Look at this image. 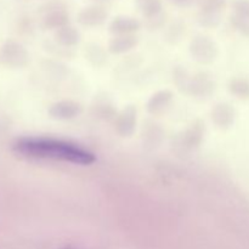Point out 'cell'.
Masks as SVG:
<instances>
[{"label":"cell","mask_w":249,"mask_h":249,"mask_svg":"<svg viewBox=\"0 0 249 249\" xmlns=\"http://www.w3.org/2000/svg\"><path fill=\"white\" fill-rule=\"evenodd\" d=\"M15 148L27 157L63 160L79 165H90L95 162V156L85 148L51 138L22 139Z\"/></svg>","instance_id":"6da1fadb"},{"label":"cell","mask_w":249,"mask_h":249,"mask_svg":"<svg viewBox=\"0 0 249 249\" xmlns=\"http://www.w3.org/2000/svg\"><path fill=\"white\" fill-rule=\"evenodd\" d=\"M41 9L44 11L43 23L46 28H61L63 26H67L70 17H68V12L63 2H48Z\"/></svg>","instance_id":"7a4b0ae2"},{"label":"cell","mask_w":249,"mask_h":249,"mask_svg":"<svg viewBox=\"0 0 249 249\" xmlns=\"http://www.w3.org/2000/svg\"><path fill=\"white\" fill-rule=\"evenodd\" d=\"M107 18V11L101 5H90L78 14V21L83 26H99Z\"/></svg>","instance_id":"3957f363"},{"label":"cell","mask_w":249,"mask_h":249,"mask_svg":"<svg viewBox=\"0 0 249 249\" xmlns=\"http://www.w3.org/2000/svg\"><path fill=\"white\" fill-rule=\"evenodd\" d=\"M140 28V22L138 19L133 18V17L129 16H118L111 22L109 24V31L112 33L121 34V36H124V34L131 33L134 31H138Z\"/></svg>","instance_id":"277c9868"},{"label":"cell","mask_w":249,"mask_h":249,"mask_svg":"<svg viewBox=\"0 0 249 249\" xmlns=\"http://www.w3.org/2000/svg\"><path fill=\"white\" fill-rule=\"evenodd\" d=\"M79 113V105L74 104V102L65 101L56 104L51 109V114L56 118H72V117L77 116Z\"/></svg>","instance_id":"5b68a950"},{"label":"cell","mask_w":249,"mask_h":249,"mask_svg":"<svg viewBox=\"0 0 249 249\" xmlns=\"http://www.w3.org/2000/svg\"><path fill=\"white\" fill-rule=\"evenodd\" d=\"M135 4L147 18L157 16L162 12L160 0H135Z\"/></svg>","instance_id":"8992f818"},{"label":"cell","mask_w":249,"mask_h":249,"mask_svg":"<svg viewBox=\"0 0 249 249\" xmlns=\"http://www.w3.org/2000/svg\"><path fill=\"white\" fill-rule=\"evenodd\" d=\"M56 38L63 44H74L79 39V33L73 27L63 26L58 28L57 33H56Z\"/></svg>","instance_id":"52a82bcc"},{"label":"cell","mask_w":249,"mask_h":249,"mask_svg":"<svg viewBox=\"0 0 249 249\" xmlns=\"http://www.w3.org/2000/svg\"><path fill=\"white\" fill-rule=\"evenodd\" d=\"M134 44H136V39L133 36L124 34V36H117L111 41V49L112 51H124L126 49H130Z\"/></svg>","instance_id":"ba28073f"},{"label":"cell","mask_w":249,"mask_h":249,"mask_svg":"<svg viewBox=\"0 0 249 249\" xmlns=\"http://www.w3.org/2000/svg\"><path fill=\"white\" fill-rule=\"evenodd\" d=\"M225 4H226V0H199L201 11L203 12L219 14L220 10L225 7Z\"/></svg>","instance_id":"9c48e42d"},{"label":"cell","mask_w":249,"mask_h":249,"mask_svg":"<svg viewBox=\"0 0 249 249\" xmlns=\"http://www.w3.org/2000/svg\"><path fill=\"white\" fill-rule=\"evenodd\" d=\"M232 6L238 16L249 18V0H233Z\"/></svg>","instance_id":"30bf717a"},{"label":"cell","mask_w":249,"mask_h":249,"mask_svg":"<svg viewBox=\"0 0 249 249\" xmlns=\"http://www.w3.org/2000/svg\"><path fill=\"white\" fill-rule=\"evenodd\" d=\"M170 2H173L174 5L180 7H187V6H191L194 5L195 2L199 1V0H169Z\"/></svg>","instance_id":"8fae6325"},{"label":"cell","mask_w":249,"mask_h":249,"mask_svg":"<svg viewBox=\"0 0 249 249\" xmlns=\"http://www.w3.org/2000/svg\"><path fill=\"white\" fill-rule=\"evenodd\" d=\"M95 1H105V0H95Z\"/></svg>","instance_id":"7c38bea8"}]
</instances>
